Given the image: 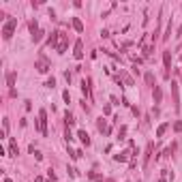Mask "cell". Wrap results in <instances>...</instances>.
I'll return each mask as SVG.
<instances>
[{"mask_svg": "<svg viewBox=\"0 0 182 182\" xmlns=\"http://www.w3.org/2000/svg\"><path fill=\"white\" fill-rule=\"evenodd\" d=\"M15 26H17V19H15V17L7 19V24L2 26V36H4L7 41H9V39L13 36V30H15Z\"/></svg>", "mask_w": 182, "mask_h": 182, "instance_id": "1", "label": "cell"}, {"mask_svg": "<svg viewBox=\"0 0 182 182\" xmlns=\"http://www.w3.org/2000/svg\"><path fill=\"white\" fill-rule=\"evenodd\" d=\"M35 69L39 73H47L49 69H51V64L47 62V58L43 56V54H39V58H36V64H35Z\"/></svg>", "mask_w": 182, "mask_h": 182, "instance_id": "2", "label": "cell"}, {"mask_svg": "<svg viewBox=\"0 0 182 182\" xmlns=\"http://www.w3.org/2000/svg\"><path fill=\"white\" fill-rule=\"evenodd\" d=\"M39 131H41L43 137L47 135V111H45V109L39 111Z\"/></svg>", "mask_w": 182, "mask_h": 182, "instance_id": "3", "label": "cell"}, {"mask_svg": "<svg viewBox=\"0 0 182 182\" xmlns=\"http://www.w3.org/2000/svg\"><path fill=\"white\" fill-rule=\"evenodd\" d=\"M171 94H174V109L180 111V92H178V84L171 82Z\"/></svg>", "mask_w": 182, "mask_h": 182, "instance_id": "4", "label": "cell"}, {"mask_svg": "<svg viewBox=\"0 0 182 182\" xmlns=\"http://www.w3.org/2000/svg\"><path fill=\"white\" fill-rule=\"evenodd\" d=\"M67 45H69V39H67V35H64V32H60L58 45H56V51H58V54H64V51H67Z\"/></svg>", "mask_w": 182, "mask_h": 182, "instance_id": "5", "label": "cell"}, {"mask_svg": "<svg viewBox=\"0 0 182 182\" xmlns=\"http://www.w3.org/2000/svg\"><path fill=\"white\" fill-rule=\"evenodd\" d=\"M73 56H75V60H82V58H84V43H82V41L75 43V51H73Z\"/></svg>", "mask_w": 182, "mask_h": 182, "instance_id": "6", "label": "cell"}, {"mask_svg": "<svg viewBox=\"0 0 182 182\" xmlns=\"http://www.w3.org/2000/svg\"><path fill=\"white\" fill-rule=\"evenodd\" d=\"M58 39H60V32H51V36L47 39V45L56 47V45H58Z\"/></svg>", "mask_w": 182, "mask_h": 182, "instance_id": "7", "label": "cell"}, {"mask_svg": "<svg viewBox=\"0 0 182 182\" xmlns=\"http://www.w3.org/2000/svg\"><path fill=\"white\" fill-rule=\"evenodd\" d=\"M77 137L82 139V144H84V146H90V137H88L86 131H77Z\"/></svg>", "mask_w": 182, "mask_h": 182, "instance_id": "8", "label": "cell"}, {"mask_svg": "<svg viewBox=\"0 0 182 182\" xmlns=\"http://www.w3.org/2000/svg\"><path fill=\"white\" fill-rule=\"evenodd\" d=\"M163 62H165V69H171V51H163Z\"/></svg>", "mask_w": 182, "mask_h": 182, "instance_id": "9", "label": "cell"}, {"mask_svg": "<svg viewBox=\"0 0 182 182\" xmlns=\"http://www.w3.org/2000/svg\"><path fill=\"white\" fill-rule=\"evenodd\" d=\"M152 97H154V103H161V99H163V90L154 86V92H152Z\"/></svg>", "mask_w": 182, "mask_h": 182, "instance_id": "10", "label": "cell"}, {"mask_svg": "<svg viewBox=\"0 0 182 182\" xmlns=\"http://www.w3.org/2000/svg\"><path fill=\"white\" fill-rule=\"evenodd\" d=\"M73 28H75L77 32H84V24H82L79 17H73Z\"/></svg>", "mask_w": 182, "mask_h": 182, "instance_id": "11", "label": "cell"}, {"mask_svg": "<svg viewBox=\"0 0 182 182\" xmlns=\"http://www.w3.org/2000/svg\"><path fill=\"white\" fill-rule=\"evenodd\" d=\"M167 129H169V124H167V122H163V124H161V126H158V129H157V137H163Z\"/></svg>", "mask_w": 182, "mask_h": 182, "instance_id": "12", "label": "cell"}, {"mask_svg": "<svg viewBox=\"0 0 182 182\" xmlns=\"http://www.w3.org/2000/svg\"><path fill=\"white\" fill-rule=\"evenodd\" d=\"M9 154H11V157H17V154H19V150H17V144H15L13 139H11V146H9Z\"/></svg>", "mask_w": 182, "mask_h": 182, "instance_id": "13", "label": "cell"}, {"mask_svg": "<svg viewBox=\"0 0 182 182\" xmlns=\"http://www.w3.org/2000/svg\"><path fill=\"white\" fill-rule=\"evenodd\" d=\"M7 84H9V88L13 90V86H15V73H9V75H7Z\"/></svg>", "mask_w": 182, "mask_h": 182, "instance_id": "14", "label": "cell"}, {"mask_svg": "<svg viewBox=\"0 0 182 182\" xmlns=\"http://www.w3.org/2000/svg\"><path fill=\"white\" fill-rule=\"evenodd\" d=\"M114 158H116V161H126V158H129V150H122L120 154H116Z\"/></svg>", "mask_w": 182, "mask_h": 182, "instance_id": "15", "label": "cell"}, {"mask_svg": "<svg viewBox=\"0 0 182 182\" xmlns=\"http://www.w3.org/2000/svg\"><path fill=\"white\" fill-rule=\"evenodd\" d=\"M88 84H90V79H88V82H84V84H82V92H84L86 97H90V86H88Z\"/></svg>", "mask_w": 182, "mask_h": 182, "instance_id": "16", "label": "cell"}, {"mask_svg": "<svg viewBox=\"0 0 182 182\" xmlns=\"http://www.w3.org/2000/svg\"><path fill=\"white\" fill-rule=\"evenodd\" d=\"M146 84H148V86L154 84V77H152V73H146ZM152 88H154V86H152Z\"/></svg>", "mask_w": 182, "mask_h": 182, "instance_id": "17", "label": "cell"}, {"mask_svg": "<svg viewBox=\"0 0 182 182\" xmlns=\"http://www.w3.org/2000/svg\"><path fill=\"white\" fill-rule=\"evenodd\" d=\"M64 120H67V126H71L73 122H75V118H73L71 114H69V111H67V116H64Z\"/></svg>", "mask_w": 182, "mask_h": 182, "instance_id": "18", "label": "cell"}, {"mask_svg": "<svg viewBox=\"0 0 182 182\" xmlns=\"http://www.w3.org/2000/svg\"><path fill=\"white\" fill-rule=\"evenodd\" d=\"M30 32H32V35H36V32H39V26H36V22H30Z\"/></svg>", "mask_w": 182, "mask_h": 182, "instance_id": "19", "label": "cell"}, {"mask_svg": "<svg viewBox=\"0 0 182 182\" xmlns=\"http://www.w3.org/2000/svg\"><path fill=\"white\" fill-rule=\"evenodd\" d=\"M150 152H152V144H148V150H146V158H144V163H148V158H150Z\"/></svg>", "mask_w": 182, "mask_h": 182, "instance_id": "20", "label": "cell"}, {"mask_svg": "<svg viewBox=\"0 0 182 182\" xmlns=\"http://www.w3.org/2000/svg\"><path fill=\"white\" fill-rule=\"evenodd\" d=\"M41 36H43V30H39L36 35H32V39H35V43H39V41H41Z\"/></svg>", "mask_w": 182, "mask_h": 182, "instance_id": "21", "label": "cell"}, {"mask_svg": "<svg viewBox=\"0 0 182 182\" xmlns=\"http://www.w3.org/2000/svg\"><path fill=\"white\" fill-rule=\"evenodd\" d=\"M45 86H47V88H54V86H56V79H54V77H49L47 82H45Z\"/></svg>", "mask_w": 182, "mask_h": 182, "instance_id": "22", "label": "cell"}, {"mask_svg": "<svg viewBox=\"0 0 182 182\" xmlns=\"http://www.w3.org/2000/svg\"><path fill=\"white\" fill-rule=\"evenodd\" d=\"M122 77H124V82H126V84L129 86H133V79H131V77H129V75H126V73H120Z\"/></svg>", "mask_w": 182, "mask_h": 182, "instance_id": "23", "label": "cell"}, {"mask_svg": "<svg viewBox=\"0 0 182 182\" xmlns=\"http://www.w3.org/2000/svg\"><path fill=\"white\" fill-rule=\"evenodd\" d=\"M152 51H154V45H150V47H146V49H144V56H150Z\"/></svg>", "mask_w": 182, "mask_h": 182, "instance_id": "24", "label": "cell"}, {"mask_svg": "<svg viewBox=\"0 0 182 182\" xmlns=\"http://www.w3.org/2000/svg\"><path fill=\"white\" fill-rule=\"evenodd\" d=\"M174 131H182V122H180V120L174 124Z\"/></svg>", "mask_w": 182, "mask_h": 182, "instance_id": "25", "label": "cell"}, {"mask_svg": "<svg viewBox=\"0 0 182 182\" xmlns=\"http://www.w3.org/2000/svg\"><path fill=\"white\" fill-rule=\"evenodd\" d=\"M47 176H49V180H51V182L56 180V174H54V171H51V169H49V171H47Z\"/></svg>", "mask_w": 182, "mask_h": 182, "instance_id": "26", "label": "cell"}, {"mask_svg": "<svg viewBox=\"0 0 182 182\" xmlns=\"http://www.w3.org/2000/svg\"><path fill=\"white\" fill-rule=\"evenodd\" d=\"M165 176H167V169H163V178H161L158 182H165Z\"/></svg>", "mask_w": 182, "mask_h": 182, "instance_id": "27", "label": "cell"}, {"mask_svg": "<svg viewBox=\"0 0 182 182\" xmlns=\"http://www.w3.org/2000/svg\"><path fill=\"white\" fill-rule=\"evenodd\" d=\"M4 182H13V180H11V178H4Z\"/></svg>", "mask_w": 182, "mask_h": 182, "instance_id": "28", "label": "cell"}, {"mask_svg": "<svg viewBox=\"0 0 182 182\" xmlns=\"http://www.w3.org/2000/svg\"><path fill=\"white\" fill-rule=\"evenodd\" d=\"M107 182H114V180H107Z\"/></svg>", "mask_w": 182, "mask_h": 182, "instance_id": "29", "label": "cell"}]
</instances>
